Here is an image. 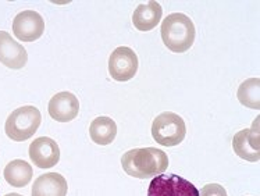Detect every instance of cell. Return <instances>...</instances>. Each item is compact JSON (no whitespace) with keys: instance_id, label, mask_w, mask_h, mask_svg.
Wrapping results in <instances>:
<instances>
[{"instance_id":"obj_15","label":"cell","mask_w":260,"mask_h":196,"mask_svg":"<svg viewBox=\"0 0 260 196\" xmlns=\"http://www.w3.org/2000/svg\"><path fill=\"white\" fill-rule=\"evenodd\" d=\"M238 101L241 105L249 109H260V80L259 78H249L244 81L238 88Z\"/></svg>"},{"instance_id":"obj_1","label":"cell","mask_w":260,"mask_h":196,"mask_svg":"<svg viewBox=\"0 0 260 196\" xmlns=\"http://www.w3.org/2000/svg\"><path fill=\"white\" fill-rule=\"evenodd\" d=\"M121 165L128 175L145 180L165 174L169 167V157L163 150L156 148L133 149L122 156Z\"/></svg>"},{"instance_id":"obj_11","label":"cell","mask_w":260,"mask_h":196,"mask_svg":"<svg viewBox=\"0 0 260 196\" xmlns=\"http://www.w3.org/2000/svg\"><path fill=\"white\" fill-rule=\"evenodd\" d=\"M67 181L57 173L39 175L32 185V196H67Z\"/></svg>"},{"instance_id":"obj_3","label":"cell","mask_w":260,"mask_h":196,"mask_svg":"<svg viewBox=\"0 0 260 196\" xmlns=\"http://www.w3.org/2000/svg\"><path fill=\"white\" fill-rule=\"evenodd\" d=\"M42 116L37 107L22 106L11 113L6 121V135L16 142H24L32 138L41 125Z\"/></svg>"},{"instance_id":"obj_4","label":"cell","mask_w":260,"mask_h":196,"mask_svg":"<svg viewBox=\"0 0 260 196\" xmlns=\"http://www.w3.org/2000/svg\"><path fill=\"white\" fill-rule=\"evenodd\" d=\"M185 135V122L175 113L165 112L153 120L152 137L161 146H177L184 141Z\"/></svg>"},{"instance_id":"obj_16","label":"cell","mask_w":260,"mask_h":196,"mask_svg":"<svg viewBox=\"0 0 260 196\" xmlns=\"http://www.w3.org/2000/svg\"><path fill=\"white\" fill-rule=\"evenodd\" d=\"M233 148L234 152L241 159L248 160V161H259L260 150L252 148L249 139H248V129H242V131H239L238 134L234 135Z\"/></svg>"},{"instance_id":"obj_18","label":"cell","mask_w":260,"mask_h":196,"mask_svg":"<svg viewBox=\"0 0 260 196\" xmlns=\"http://www.w3.org/2000/svg\"><path fill=\"white\" fill-rule=\"evenodd\" d=\"M5 196H22V195H20V193H7V195Z\"/></svg>"},{"instance_id":"obj_13","label":"cell","mask_w":260,"mask_h":196,"mask_svg":"<svg viewBox=\"0 0 260 196\" xmlns=\"http://www.w3.org/2000/svg\"><path fill=\"white\" fill-rule=\"evenodd\" d=\"M5 180L10 184L11 186L16 188H24L28 185L32 180L34 170L31 165L27 163L25 160H11L9 165L6 166L5 171Z\"/></svg>"},{"instance_id":"obj_9","label":"cell","mask_w":260,"mask_h":196,"mask_svg":"<svg viewBox=\"0 0 260 196\" xmlns=\"http://www.w3.org/2000/svg\"><path fill=\"white\" fill-rule=\"evenodd\" d=\"M27 61L25 48L14 41L9 32L0 31V63L11 70H20L25 67Z\"/></svg>"},{"instance_id":"obj_8","label":"cell","mask_w":260,"mask_h":196,"mask_svg":"<svg viewBox=\"0 0 260 196\" xmlns=\"http://www.w3.org/2000/svg\"><path fill=\"white\" fill-rule=\"evenodd\" d=\"M29 159L39 169H52L60 160V149L56 141L41 137L29 145Z\"/></svg>"},{"instance_id":"obj_7","label":"cell","mask_w":260,"mask_h":196,"mask_svg":"<svg viewBox=\"0 0 260 196\" xmlns=\"http://www.w3.org/2000/svg\"><path fill=\"white\" fill-rule=\"evenodd\" d=\"M45 21L42 16L34 10H25L18 13L13 21V34L18 41L34 42L43 35Z\"/></svg>"},{"instance_id":"obj_10","label":"cell","mask_w":260,"mask_h":196,"mask_svg":"<svg viewBox=\"0 0 260 196\" xmlns=\"http://www.w3.org/2000/svg\"><path fill=\"white\" fill-rule=\"evenodd\" d=\"M50 117L58 122H70L78 116L80 102L71 92H60L50 99L48 106Z\"/></svg>"},{"instance_id":"obj_12","label":"cell","mask_w":260,"mask_h":196,"mask_svg":"<svg viewBox=\"0 0 260 196\" xmlns=\"http://www.w3.org/2000/svg\"><path fill=\"white\" fill-rule=\"evenodd\" d=\"M163 9L157 2H148L139 5L133 14V22L138 31H152L161 20Z\"/></svg>"},{"instance_id":"obj_2","label":"cell","mask_w":260,"mask_h":196,"mask_svg":"<svg viewBox=\"0 0 260 196\" xmlns=\"http://www.w3.org/2000/svg\"><path fill=\"white\" fill-rule=\"evenodd\" d=\"M195 25L188 16L173 13L161 22V39L167 49L174 53H184L195 41Z\"/></svg>"},{"instance_id":"obj_6","label":"cell","mask_w":260,"mask_h":196,"mask_svg":"<svg viewBox=\"0 0 260 196\" xmlns=\"http://www.w3.org/2000/svg\"><path fill=\"white\" fill-rule=\"evenodd\" d=\"M138 56L127 46L117 48L109 58V73L118 82L133 80L138 71Z\"/></svg>"},{"instance_id":"obj_17","label":"cell","mask_w":260,"mask_h":196,"mask_svg":"<svg viewBox=\"0 0 260 196\" xmlns=\"http://www.w3.org/2000/svg\"><path fill=\"white\" fill-rule=\"evenodd\" d=\"M199 196H229L227 191L224 189L223 186L218 184H209L205 185L199 192Z\"/></svg>"},{"instance_id":"obj_5","label":"cell","mask_w":260,"mask_h":196,"mask_svg":"<svg viewBox=\"0 0 260 196\" xmlns=\"http://www.w3.org/2000/svg\"><path fill=\"white\" fill-rule=\"evenodd\" d=\"M148 196H199V191L180 175L160 174L150 181Z\"/></svg>"},{"instance_id":"obj_14","label":"cell","mask_w":260,"mask_h":196,"mask_svg":"<svg viewBox=\"0 0 260 196\" xmlns=\"http://www.w3.org/2000/svg\"><path fill=\"white\" fill-rule=\"evenodd\" d=\"M90 139L96 145H110L116 139L117 125L110 117H98L90 122L89 127Z\"/></svg>"}]
</instances>
